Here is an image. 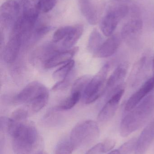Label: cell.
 Returning a JSON list of instances; mask_svg holds the SVG:
<instances>
[{
  "mask_svg": "<svg viewBox=\"0 0 154 154\" xmlns=\"http://www.w3.org/2000/svg\"><path fill=\"white\" fill-rule=\"evenodd\" d=\"M11 138L15 154H31L39 142V134L34 124L17 122L10 118L7 133Z\"/></svg>",
  "mask_w": 154,
  "mask_h": 154,
  "instance_id": "obj_1",
  "label": "cell"
},
{
  "mask_svg": "<svg viewBox=\"0 0 154 154\" xmlns=\"http://www.w3.org/2000/svg\"><path fill=\"white\" fill-rule=\"evenodd\" d=\"M154 109V97L150 95L128 111L121 120L120 133L127 137L141 128L150 118Z\"/></svg>",
  "mask_w": 154,
  "mask_h": 154,
  "instance_id": "obj_2",
  "label": "cell"
},
{
  "mask_svg": "<svg viewBox=\"0 0 154 154\" xmlns=\"http://www.w3.org/2000/svg\"><path fill=\"white\" fill-rule=\"evenodd\" d=\"M99 129L96 122L86 120L76 125L71 132L70 140L75 148L86 146L98 138Z\"/></svg>",
  "mask_w": 154,
  "mask_h": 154,
  "instance_id": "obj_3",
  "label": "cell"
},
{
  "mask_svg": "<svg viewBox=\"0 0 154 154\" xmlns=\"http://www.w3.org/2000/svg\"><path fill=\"white\" fill-rule=\"evenodd\" d=\"M109 65L105 64L94 77H92L83 93L85 103L91 104L98 99L105 92L107 77Z\"/></svg>",
  "mask_w": 154,
  "mask_h": 154,
  "instance_id": "obj_4",
  "label": "cell"
},
{
  "mask_svg": "<svg viewBox=\"0 0 154 154\" xmlns=\"http://www.w3.org/2000/svg\"><path fill=\"white\" fill-rule=\"evenodd\" d=\"M130 8L126 4H119L111 6L102 18L100 28L106 37L113 35L118 23L129 14Z\"/></svg>",
  "mask_w": 154,
  "mask_h": 154,
  "instance_id": "obj_5",
  "label": "cell"
},
{
  "mask_svg": "<svg viewBox=\"0 0 154 154\" xmlns=\"http://www.w3.org/2000/svg\"><path fill=\"white\" fill-rule=\"evenodd\" d=\"M133 17L124 25L121 32L122 39L132 45L137 41L143 29V22L138 13L133 14Z\"/></svg>",
  "mask_w": 154,
  "mask_h": 154,
  "instance_id": "obj_6",
  "label": "cell"
},
{
  "mask_svg": "<svg viewBox=\"0 0 154 154\" xmlns=\"http://www.w3.org/2000/svg\"><path fill=\"white\" fill-rule=\"evenodd\" d=\"M21 9L16 0H7L0 9L1 24L4 28H12L19 18Z\"/></svg>",
  "mask_w": 154,
  "mask_h": 154,
  "instance_id": "obj_7",
  "label": "cell"
},
{
  "mask_svg": "<svg viewBox=\"0 0 154 154\" xmlns=\"http://www.w3.org/2000/svg\"><path fill=\"white\" fill-rule=\"evenodd\" d=\"M124 93V87L112 94L99 112L97 119L99 122H106L114 117L118 108L120 100Z\"/></svg>",
  "mask_w": 154,
  "mask_h": 154,
  "instance_id": "obj_8",
  "label": "cell"
},
{
  "mask_svg": "<svg viewBox=\"0 0 154 154\" xmlns=\"http://www.w3.org/2000/svg\"><path fill=\"white\" fill-rule=\"evenodd\" d=\"M47 88L39 82H32L16 95L14 98V102L17 104H28Z\"/></svg>",
  "mask_w": 154,
  "mask_h": 154,
  "instance_id": "obj_9",
  "label": "cell"
},
{
  "mask_svg": "<svg viewBox=\"0 0 154 154\" xmlns=\"http://www.w3.org/2000/svg\"><path fill=\"white\" fill-rule=\"evenodd\" d=\"M128 65L127 62L119 64L107 80L105 92L113 94L118 90L123 88V82L126 76Z\"/></svg>",
  "mask_w": 154,
  "mask_h": 154,
  "instance_id": "obj_10",
  "label": "cell"
},
{
  "mask_svg": "<svg viewBox=\"0 0 154 154\" xmlns=\"http://www.w3.org/2000/svg\"><path fill=\"white\" fill-rule=\"evenodd\" d=\"M154 89V75L145 82L139 89L129 98L126 104V111L128 112L135 107L148 96Z\"/></svg>",
  "mask_w": 154,
  "mask_h": 154,
  "instance_id": "obj_11",
  "label": "cell"
},
{
  "mask_svg": "<svg viewBox=\"0 0 154 154\" xmlns=\"http://www.w3.org/2000/svg\"><path fill=\"white\" fill-rule=\"evenodd\" d=\"M24 42V38L21 36L11 34L3 52V58L5 62L11 63L14 62L18 57L22 44Z\"/></svg>",
  "mask_w": 154,
  "mask_h": 154,
  "instance_id": "obj_12",
  "label": "cell"
},
{
  "mask_svg": "<svg viewBox=\"0 0 154 154\" xmlns=\"http://www.w3.org/2000/svg\"><path fill=\"white\" fill-rule=\"evenodd\" d=\"M154 140V119L143 130L137 139L134 154H145Z\"/></svg>",
  "mask_w": 154,
  "mask_h": 154,
  "instance_id": "obj_13",
  "label": "cell"
},
{
  "mask_svg": "<svg viewBox=\"0 0 154 154\" xmlns=\"http://www.w3.org/2000/svg\"><path fill=\"white\" fill-rule=\"evenodd\" d=\"M78 47L63 51H57L52 54L44 63L45 68L52 69L61 65H63L72 60L71 59L78 51Z\"/></svg>",
  "mask_w": 154,
  "mask_h": 154,
  "instance_id": "obj_14",
  "label": "cell"
},
{
  "mask_svg": "<svg viewBox=\"0 0 154 154\" xmlns=\"http://www.w3.org/2000/svg\"><path fill=\"white\" fill-rule=\"evenodd\" d=\"M121 42V36L114 35L110 36L104 42L98 50L94 54V56L100 58L109 57L113 56L117 51Z\"/></svg>",
  "mask_w": 154,
  "mask_h": 154,
  "instance_id": "obj_15",
  "label": "cell"
},
{
  "mask_svg": "<svg viewBox=\"0 0 154 154\" xmlns=\"http://www.w3.org/2000/svg\"><path fill=\"white\" fill-rule=\"evenodd\" d=\"M80 9L84 17L91 25L98 22V13L91 0H79Z\"/></svg>",
  "mask_w": 154,
  "mask_h": 154,
  "instance_id": "obj_16",
  "label": "cell"
},
{
  "mask_svg": "<svg viewBox=\"0 0 154 154\" xmlns=\"http://www.w3.org/2000/svg\"><path fill=\"white\" fill-rule=\"evenodd\" d=\"M84 28L81 25L74 26L73 29L68 36L63 40L60 46L59 47L60 51L68 50L73 48L74 45L77 42L82 33Z\"/></svg>",
  "mask_w": 154,
  "mask_h": 154,
  "instance_id": "obj_17",
  "label": "cell"
},
{
  "mask_svg": "<svg viewBox=\"0 0 154 154\" xmlns=\"http://www.w3.org/2000/svg\"><path fill=\"white\" fill-rule=\"evenodd\" d=\"M49 97V90L46 89L39 96L27 104L33 113H37L42 109L48 103Z\"/></svg>",
  "mask_w": 154,
  "mask_h": 154,
  "instance_id": "obj_18",
  "label": "cell"
},
{
  "mask_svg": "<svg viewBox=\"0 0 154 154\" xmlns=\"http://www.w3.org/2000/svg\"><path fill=\"white\" fill-rule=\"evenodd\" d=\"M103 42L102 35L96 29H95L90 36L87 44L88 50L90 52L95 54Z\"/></svg>",
  "mask_w": 154,
  "mask_h": 154,
  "instance_id": "obj_19",
  "label": "cell"
},
{
  "mask_svg": "<svg viewBox=\"0 0 154 154\" xmlns=\"http://www.w3.org/2000/svg\"><path fill=\"white\" fill-rule=\"evenodd\" d=\"M75 66V61L71 60L62 66L54 71L52 75V78L58 82L64 79L70 74Z\"/></svg>",
  "mask_w": 154,
  "mask_h": 154,
  "instance_id": "obj_20",
  "label": "cell"
},
{
  "mask_svg": "<svg viewBox=\"0 0 154 154\" xmlns=\"http://www.w3.org/2000/svg\"><path fill=\"white\" fill-rule=\"evenodd\" d=\"M82 94L79 93H71V95L64 100L58 106V108L61 110L71 109L78 103Z\"/></svg>",
  "mask_w": 154,
  "mask_h": 154,
  "instance_id": "obj_21",
  "label": "cell"
},
{
  "mask_svg": "<svg viewBox=\"0 0 154 154\" xmlns=\"http://www.w3.org/2000/svg\"><path fill=\"white\" fill-rule=\"evenodd\" d=\"M92 78L91 76L89 75L80 77L73 83L71 88V93H79L83 94Z\"/></svg>",
  "mask_w": 154,
  "mask_h": 154,
  "instance_id": "obj_22",
  "label": "cell"
},
{
  "mask_svg": "<svg viewBox=\"0 0 154 154\" xmlns=\"http://www.w3.org/2000/svg\"><path fill=\"white\" fill-rule=\"evenodd\" d=\"M52 29V27L49 25H42L38 27L33 31L28 42L31 43H35L49 33Z\"/></svg>",
  "mask_w": 154,
  "mask_h": 154,
  "instance_id": "obj_23",
  "label": "cell"
},
{
  "mask_svg": "<svg viewBox=\"0 0 154 154\" xmlns=\"http://www.w3.org/2000/svg\"><path fill=\"white\" fill-rule=\"evenodd\" d=\"M76 149L70 139H64L59 142L55 149V154H72Z\"/></svg>",
  "mask_w": 154,
  "mask_h": 154,
  "instance_id": "obj_24",
  "label": "cell"
},
{
  "mask_svg": "<svg viewBox=\"0 0 154 154\" xmlns=\"http://www.w3.org/2000/svg\"><path fill=\"white\" fill-rule=\"evenodd\" d=\"M74 26H67L61 27L54 32L52 41L54 43L63 40L73 29Z\"/></svg>",
  "mask_w": 154,
  "mask_h": 154,
  "instance_id": "obj_25",
  "label": "cell"
},
{
  "mask_svg": "<svg viewBox=\"0 0 154 154\" xmlns=\"http://www.w3.org/2000/svg\"><path fill=\"white\" fill-rule=\"evenodd\" d=\"M57 2V0H39L35 7L39 13H46L54 8Z\"/></svg>",
  "mask_w": 154,
  "mask_h": 154,
  "instance_id": "obj_26",
  "label": "cell"
},
{
  "mask_svg": "<svg viewBox=\"0 0 154 154\" xmlns=\"http://www.w3.org/2000/svg\"><path fill=\"white\" fill-rule=\"evenodd\" d=\"M137 138L133 137L123 144L118 149L120 154H131L136 147Z\"/></svg>",
  "mask_w": 154,
  "mask_h": 154,
  "instance_id": "obj_27",
  "label": "cell"
},
{
  "mask_svg": "<svg viewBox=\"0 0 154 154\" xmlns=\"http://www.w3.org/2000/svg\"><path fill=\"white\" fill-rule=\"evenodd\" d=\"M147 62V58L146 57H144L141 58L140 60L137 62L134 69L133 77L134 81V82L135 83L137 79H138L140 75H142V73L145 71V69L146 67V63Z\"/></svg>",
  "mask_w": 154,
  "mask_h": 154,
  "instance_id": "obj_28",
  "label": "cell"
},
{
  "mask_svg": "<svg viewBox=\"0 0 154 154\" xmlns=\"http://www.w3.org/2000/svg\"><path fill=\"white\" fill-rule=\"evenodd\" d=\"M28 112L24 109L20 108L14 110L12 113L11 119L17 122H23L27 119Z\"/></svg>",
  "mask_w": 154,
  "mask_h": 154,
  "instance_id": "obj_29",
  "label": "cell"
},
{
  "mask_svg": "<svg viewBox=\"0 0 154 154\" xmlns=\"http://www.w3.org/2000/svg\"><path fill=\"white\" fill-rule=\"evenodd\" d=\"M71 75H69L68 77L58 82L52 88V90L53 91L63 90L67 88L70 84L71 82Z\"/></svg>",
  "mask_w": 154,
  "mask_h": 154,
  "instance_id": "obj_30",
  "label": "cell"
},
{
  "mask_svg": "<svg viewBox=\"0 0 154 154\" xmlns=\"http://www.w3.org/2000/svg\"><path fill=\"white\" fill-rule=\"evenodd\" d=\"M102 143V151L103 153H106L111 151L116 145V142L113 138H107Z\"/></svg>",
  "mask_w": 154,
  "mask_h": 154,
  "instance_id": "obj_31",
  "label": "cell"
},
{
  "mask_svg": "<svg viewBox=\"0 0 154 154\" xmlns=\"http://www.w3.org/2000/svg\"><path fill=\"white\" fill-rule=\"evenodd\" d=\"M103 153L102 151V143L96 145L90 149L86 154H101Z\"/></svg>",
  "mask_w": 154,
  "mask_h": 154,
  "instance_id": "obj_32",
  "label": "cell"
},
{
  "mask_svg": "<svg viewBox=\"0 0 154 154\" xmlns=\"http://www.w3.org/2000/svg\"><path fill=\"white\" fill-rule=\"evenodd\" d=\"M19 4L22 12L29 10L31 7V4L29 0H16Z\"/></svg>",
  "mask_w": 154,
  "mask_h": 154,
  "instance_id": "obj_33",
  "label": "cell"
},
{
  "mask_svg": "<svg viewBox=\"0 0 154 154\" xmlns=\"http://www.w3.org/2000/svg\"><path fill=\"white\" fill-rule=\"evenodd\" d=\"M107 154H119V151H118V149L117 150H113V151H111V152H109Z\"/></svg>",
  "mask_w": 154,
  "mask_h": 154,
  "instance_id": "obj_34",
  "label": "cell"
},
{
  "mask_svg": "<svg viewBox=\"0 0 154 154\" xmlns=\"http://www.w3.org/2000/svg\"><path fill=\"white\" fill-rule=\"evenodd\" d=\"M119 2H132L133 0H115Z\"/></svg>",
  "mask_w": 154,
  "mask_h": 154,
  "instance_id": "obj_35",
  "label": "cell"
},
{
  "mask_svg": "<svg viewBox=\"0 0 154 154\" xmlns=\"http://www.w3.org/2000/svg\"><path fill=\"white\" fill-rule=\"evenodd\" d=\"M152 70L153 73V75H154V56L152 60Z\"/></svg>",
  "mask_w": 154,
  "mask_h": 154,
  "instance_id": "obj_36",
  "label": "cell"
},
{
  "mask_svg": "<svg viewBox=\"0 0 154 154\" xmlns=\"http://www.w3.org/2000/svg\"><path fill=\"white\" fill-rule=\"evenodd\" d=\"M37 154H47L45 152H39Z\"/></svg>",
  "mask_w": 154,
  "mask_h": 154,
  "instance_id": "obj_37",
  "label": "cell"
}]
</instances>
